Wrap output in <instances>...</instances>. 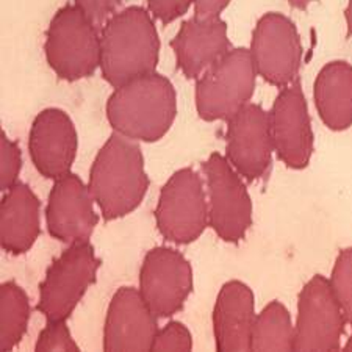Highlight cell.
Listing matches in <instances>:
<instances>
[{
	"mask_svg": "<svg viewBox=\"0 0 352 352\" xmlns=\"http://www.w3.org/2000/svg\"><path fill=\"white\" fill-rule=\"evenodd\" d=\"M346 322L329 279L311 277L298 299L294 351L340 349Z\"/></svg>",
	"mask_w": 352,
	"mask_h": 352,
	"instance_id": "cell-10",
	"label": "cell"
},
{
	"mask_svg": "<svg viewBox=\"0 0 352 352\" xmlns=\"http://www.w3.org/2000/svg\"><path fill=\"white\" fill-rule=\"evenodd\" d=\"M315 105L324 126L335 132L352 126V66L331 61L318 74L314 87Z\"/></svg>",
	"mask_w": 352,
	"mask_h": 352,
	"instance_id": "cell-20",
	"label": "cell"
},
{
	"mask_svg": "<svg viewBox=\"0 0 352 352\" xmlns=\"http://www.w3.org/2000/svg\"><path fill=\"white\" fill-rule=\"evenodd\" d=\"M254 60L249 49H232L196 80V110L204 121H229L251 104L255 91Z\"/></svg>",
	"mask_w": 352,
	"mask_h": 352,
	"instance_id": "cell-5",
	"label": "cell"
},
{
	"mask_svg": "<svg viewBox=\"0 0 352 352\" xmlns=\"http://www.w3.org/2000/svg\"><path fill=\"white\" fill-rule=\"evenodd\" d=\"M314 2H316V0H288V3L298 10H305L310 3Z\"/></svg>",
	"mask_w": 352,
	"mask_h": 352,
	"instance_id": "cell-31",
	"label": "cell"
},
{
	"mask_svg": "<svg viewBox=\"0 0 352 352\" xmlns=\"http://www.w3.org/2000/svg\"><path fill=\"white\" fill-rule=\"evenodd\" d=\"M296 331L287 307L272 300L255 316L252 351H294Z\"/></svg>",
	"mask_w": 352,
	"mask_h": 352,
	"instance_id": "cell-21",
	"label": "cell"
},
{
	"mask_svg": "<svg viewBox=\"0 0 352 352\" xmlns=\"http://www.w3.org/2000/svg\"><path fill=\"white\" fill-rule=\"evenodd\" d=\"M175 61L186 78L197 80L232 50L227 24L217 18L195 16L180 25L171 41Z\"/></svg>",
	"mask_w": 352,
	"mask_h": 352,
	"instance_id": "cell-17",
	"label": "cell"
},
{
	"mask_svg": "<svg viewBox=\"0 0 352 352\" xmlns=\"http://www.w3.org/2000/svg\"><path fill=\"white\" fill-rule=\"evenodd\" d=\"M251 55L263 80L283 88L298 80L302 65V43L292 19L280 13L260 18L252 33Z\"/></svg>",
	"mask_w": 352,
	"mask_h": 352,
	"instance_id": "cell-9",
	"label": "cell"
},
{
	"mask_svg": "<svg viewBox=\"0 0 352 352\" xmlns=\"http://www.w3.org/2000/svg\"><path fill=\"white\" fill-rule=\"evenodd\" d=\"M32 162L45 179H61L71 173L78 149L77 130L63 110L45 109L35 118L28 140Z\"/></svg>",
	"mask_w": 352,
	"mask_h": 352,
	"instance_id": "cell-16",
	"label": "cell"
},
{
	"mask_svg": "<svg viewBox=\"0 0 352 352\" xmlns=\"http://www.w3.org/2000/svg\"><path fill=\"white\" fill-rule=\"evenodd\" d=\"M88 188L107 221L132 213L149 188L140 147L126 136L113 133L94 158Z\"/></svg>",
	"mask_w": 352,
	"mask_h": 352,
	"instance_id": "cell-3",
	"label": "cell"
},
{
	"mask_svg": "<svg viewBox=\"0 0 352 352\" xmlns=\"http://www.w3.org/2000/svg\"><path fill=\"white\" fill-rule=\"evenodd\" d=\"M196 0H147L149 11L164 24L184 16Z\"/></svg>",
	"mask_w": 352,
	"mask_h": 352,
	"instance_id": "cell-28",
	"label": "cell"
},
{
	"mask_svg": "<svg viewBox=\"0 0 352 352\" xmlns=\"http://www.w3.org/2000/svg\"><path fill=\"white\" fill-rule=\"evenodd\" d=\"M30 320V302L18 283L5 282L0 289V348L13 351L24 338Z\"/></svg>",
	"mask_w": 352,
	"mask_h": 352,
	"instance_id": "cell-22",
	"label": "cell"
},
{
	"mask_svg": "<svg viewBox=\"0 0 352 352\" xmlns=\"http://www.w3.org/2000/svg\"><path fill=\"white\" fill-rule=\"evenodd\" d=\"M329 282L346 321L352 326V248H346L338 254Z\"/></svg>",
	"mask_w": 352,
	"mask_h": 352,
	"instance_id": "cell-23",
	"label": "cell"
},
{
	"mask_svg": "<svg viewBox=\"0 0 352 352\" xmlns=\"http://www.w3.org/2000/svg\"><path fill=\"white\" fill-rule=\"evenodd\" d=\"M0 184L2 190L7 191L14 184H18V175L22 166V155L19 146L13 143L7 135L2 133V152H0Z\"/></svg>",
	"mask_w": 352,
	"mask_h": 352,
	"instance_id": "cell-26",
	"label": "cell"
},
{
	"mask_svg": "<svg viewBox=\"0 0 352 352\" xmlns=\"http://www.w3.org/2000/svg\"><path fill=\"white\" fill-rule=\"evenodd\" d=\"M175 116L177 94L173 83L157 72L115 88L107 102V118L113 130L132 141L162 140Z\"/></svg>",
	"mask_w": 352,
	"mask_h": 352,
	"instance_id": "cell-1",
	"label": "cell"
},
{
	"mask_svg": "<svg viewBox=\"0 0 352 352\" xmlns=\"http://www.w3.org/2000/svg\"><path fill=\"white\" fill-rule=\"evenodd\" d=\"M192 337L186 326L179 321L168 322L164 329L157 332L152 351H191Z\"/></svg>",
	"mask_w": 352,
	"mask_h": 352,
	"instance_id": "cell-25",
	"label": "cell"
},
{
	"mask_svg": "<svg viewBox=\"0 0 352 352\" xmlns=\"http://www.w3.org/2000/svg\"><path fill=\"white\" fill-rule=\"evenodd\" d=\"M98 28L104 27L109 19L118 13V10L126 0H74Z\"/></svg>",
	"mask_w": 352,
	"mask_h": 352,
	"instance_id": "cell-27",
	"label": "cell"
},
{
	"mask_svg": "<svg viewBox=\"0 0 352 352\" xmlns=\"http://www.w3.org/2000/svg\"><path fill=\"white\" fill-rule=\"evenodd\" d=\"M191 292L192 268L184 254L163 246L146 254L140 272V293L157 318L180 311Z\"/></svg>",
	"mask_w": 352,
	"mask_h": 352,
	"instance_id": "cell-11",
	"label": "cell"
},
{
	"mask_svg": "<svg viewBox=\"0 0 352 352\" xmlns=\"http://www.w3.org/2000/svg\"><path fill=\"white\" fill-rule=\"evenodd\" d=\"M44 50L49 66L67 82L91 77L100 67V33L77 5L56 11Z\"/></svg>",
	"mask_w": 352,
	"mask_h": 352,
	"instance_id": "cell-4",
	"label": "cell"
},
{
	"mask_svg": "<svg viewBox=\"0 0 352 352\" xmlns=\"http://www.w3.org/2000/svg\"><path fill=\"white\" fill-rule=\"evenodd\" d=\"M272 144L270 113L248 104L227 121L226 158L246 180H257L268 173Z\"/></svg>",
	"mask_w": 352,
	"mask_h": 352,
	"instance_id": "cell-13",
	"label": "cell"
},
{
	"mask_svg": "<svg viewBox=\"0 0 352 352\" xmlns=\"http://www.w3.org/2000/svg\"><path fill=\"white\" fill-rule=\"evenodd\" d=\"M36 351H78L77 343L74 342L71 331L66 326V321H47L35 346Z\"/></svg>",
	"mask_w": 352,
	"mask_h": 352,
	"instance_id": "cell-24",
	"label": "cell"
},
{
	"mask_svg": "<svg viewBox=\"0 0 352 352\" xmlns=\"http://www.w3.org/2000/svg\"><path fill=\"white\" fill-rule=\"evenodd\" d=\"M208 223L223 241L238 243L252 226V201L243 177L226 157L212 154L204 163Z\"/></svg>",
	"mask_w": 352,
	"mask_h": 352,
	"instance_id": "cell-8",
	"label": "cell"
},
{
	"mask_svg": "<svg viewBox=\"0 0 352 352\" xmlns=\"http://www.w3.org/2000/svg\"><path fill=\"white\" fill-rule=\"evenodd\" d=\"M160 39L151 14L141 7L118 11L100 32V69L113 88L155 72Z\"/></svg>",
	"mask_w": 352,
	"mask_h": 352,
	"instance_id": "cell-2",
	"label": "cell"
},
{
	"mask_svg": "<svg viewBox=\"0 0 352 352\" xmlns=\"http://www.w3.org/2000/svg\"><path fill=\"white\" fill-rule=\"evenodd\" d=\"M254 293L246 283L230 280L221 288L213 309V333L221 352L252 351Z\"/></svg>",
	"mask_w": 352,
	"mask_h": 352,
	"instance_id": "cell-18",
	"label": "cell"
},
{
	"mask_svg": "<svg viewBox=\"0 0 352 352\" xmlns=\"http://www.w3.org/2000/svg\"><path fill=\"white\" fill-rule=\"evenodd\" d=\"M157 332V316L146 304L140 289L119 288L107 310L104 351H152Z\"/></svg>",
	"mask_w": 352,
	"mask_h": 352,
	"instance_id": "cell-15",
	"label": "cell"
},
{
	"mask_svg": "<svg viewBox=\"0 0 352 352\" xmlns=\"http://www.w3.org/2000/svg\"><path fill=\"white\" fill-rule=\"evenodd\" d=\"M343 349H344V351H352V335H351V338L348 340V342H346Z\"/></svg>",
	"mask_w": 352,
	"mask_h": 352,
	"instance_id": "cell-32",
	"label": "cell"
},
{
	"mask_svg": "<svg viewBox=\"0 0 352 352\" xmlns=\"http://www.w3.org/2000/svg\"><path fill=\"white\" fill-rule=\"evenodd\" d=\"M344 18H346V25H348V33H349V36H352V0H349V2H348V7H346Z\"/></svg>",
	"mask_w": 352,
	"mask_h": 352,
	"instance_id": "cell-30",
	"label": "cell"
},
{
	"mask_svg": "<svg viewBox=\"0 0 352 352\" xmlns=\"http://www.w3.org/2000/svg\"><path fill=\"white\" fill-rule=\"evenodd\" d=\"M155 219L164 240L175 244L196 241L210 226L201 175L190 168L174 173L160 191Z\"/></svg>",
	"mask_w": 352,
	"mask_h": 352,
	"instance_id": "cell-7",
	"label": "cell"
},
{
	"mask_svg": "<svg viewBox=\"0 0 352 352\" xmlns=\"http://www.w3.org/2000/svg\"><path fill=\"white\" fill-rule=\"evenodd\" d=\"M39 204L35 192L25 184H14L7 190L0 206V243L8 254L30 251L41 232Z\"/></svg>",
	"mask_w": 352,
	"mask_h": 352,
	"instance_id": "cell-19",
	"label": "cell"
},
{
	"mask_svg": "<svg viewBox=\"0 0 352 352\" xmlns=\"http://www.w3.org/2000/svg\"><path fill=\"white\" fill-rule=\"evenodd\" d=\"M100 260L89 241L71 244L54 260L39 287L38 310L47 321H66L93 285Z\"/></svg>",
	"mask_w": 352,
	"mask_h": 352,
	"instance_id": "cell-6",
	"label": "cell"
},
{
	"mask_svg": "<svg viewBox=\"0 0 352 352\" xmlns=\"http://www.w3.org/2000/svg\"><path fill=\"white\" fill-rule=\"evenodd\" d=\"M93 201L89 188L76 174L56 179L45 208L49 234L69 246L89 241L99 221Z\"/></svg>",
	"mask_w": 352,
	"mask_h": 352,
	"instance_id": "cell-14",
	"label": "cell"
},
{
	"mask_svg": "<svg viewBox=\"0 0 352 352\" xmlns=\"http://www.w3.org/2000/svg\"><path fill=\"white\" fill-rule=\"evenodd\" d=\"M272 144L279 160L292 169H304L314 154V130L299 82L280 88L270 111Z\"/></svg>",
	"mask_w": 352,
	"mask_h": 352,
	"instance_id": "cell-12",
	"label": "cell"
},
{
	"mask_svg": "<svg viewBox=\"0 0 352 352\" xmlns=\"http://www.w3.org/2000/svg\"><path fill=\"white\" fill-rule=\"evenodd\" d=\"M230 0H196L195 11L201 18H217L227 8Z\"/></svg>",
	"mask_w": 352,
	"mask_h": 352,
	"instance_id": "cell-29",
	"label": "cell"
}]
</instances>
